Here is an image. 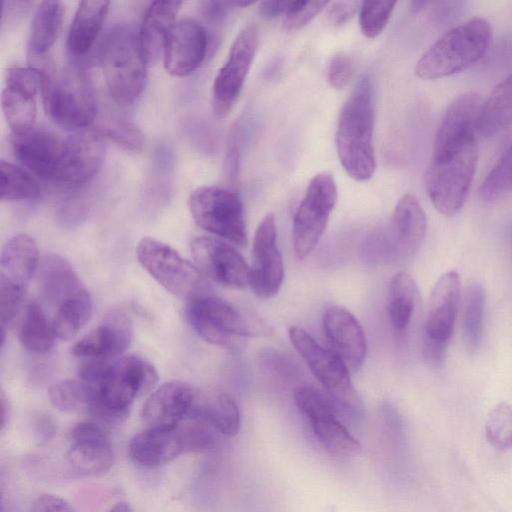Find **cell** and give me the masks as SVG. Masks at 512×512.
Wrapping results in <instances>:
<instances>
[{
    "label": "cell",
    "mask_w": 512,
    "mask_h": 512,
    "mask_svg": "<svg viewBox=\"0 0 512 512\" xmlns=\"http://www.w3.org/2000/svg\"><path fill=\"white\" fill-rule=\"evenodd\" d=\"M336 148L343 169L352 179L363 182L373 176L376 169L373 106L367 75L359 78L341 109Z\"/></svg>",
    "instance_id": "obj_1"
},
{
    "label": "cell",
    "mask_w": 512,
    "mask_h": 512,
    "mask_svg": "<svg viewBox=\"0 0 512 512\" xmlns=\"http://www.w3.org/2000/svg\"><path fill=\"white\" fill-rule=\"evenodd\" d=\"M154 366L139 356L106 360L97 380L88 384L87 410L99 420L113 422L127 413L137 396L148 392L157 382ZM87 384V383H86Z\"/></svg>",
    "instance_id": "obj_2"
},
{
    "label": "cell",
    "mask_w": 512,
    "mask_h": 512,
    "mask_svg": "<svg viewBox=\"0 0 512 512\" xmlns=\"http://www.w3.org/2000/svg\"><path fill=\"white\" fill-rule=\"evenodd\" d=\"M492 39L490 23L482 17L468 19L452 27L418 59L414 72L425 80L460 72L478 62Z\"/></svg>",
    "instance_id": "obj_3"
},
{
    "label": "cell",
    "mask_w": 512,
    "mask_h": 512,
    "mask_svg": "<svg viewBox=\"0 0 512 512\" xmlns=\"http://www.w3.org/2000/svg\"><path fill=\"white\" fill-rule=\"evenodd\" d=\"M477 161V138L433 151L426 174V191L440 213L453 216L461 210L473 181Z\"/></svg>",
    "instance_id": "obj_4"
},
{
    "label": "cell",
    "mask_w": 512,
    "mask_h": 512,
    "mask_svg": "<svg viewBox=\"0 0 512 512\" xmlns=\"http://www.w3.org/2000/svg\"><path fill=\"white\" fill-rule=\"evenodd\" d=\"M186 317L205 341L232 351L241 349L246 338L269 333L256 316L211 294L189 301Z\"/></svg>",
    "instance_id": "obj_5"
},
{
    "label": "cell",
    "mask_w": 512,
    "mask_h": 512,
    "mask_svg": "<svg viewBox=\"0 0 512 512\" xmlns=\"http://www.w3.org/2000/svg\"><path fill=\"white\" fill-rule=\"evenodd\" d=\"M107 89L120 105L133 103L146 82L147 60L138 34L128 27H117L105 37L99 53Z\"/></svg>",
    "instance_id": "obj_6"
},
{
    "label": "cell",
    "mask_w": 512,
    "mask_h": 512,
    "mask_svg": "<svg viewBox=\"0 0 512 512\" xmlns=\"http://www.w3.org/2000/svg\"><path fill=\"white\" fill-rule=\"evenodd\" d=\"M36 68L42 71V102L50 119L74 132L87 129L96 118L97 104L85 76L76 70L57 76L48 66Z\"/></svg>",
    "instance_id": "obj_7"
},
{
    "label": "cell",
    "mask_w": 512,
    "mask_h": 512,
    "mask_svg": "<svg viewBox=\"0 0 512 512\" xmlns=\"http://www.w3.org/2000/svg\"><path fill=\"white\" fill-rule=\"evenodd\" d=\"M289 337L339 413L344 412L353 418L362 417L363 402L351 383L348 367L337 354L323 348L309 332L299 326L289 329Z\"/></svg>",
    "instance_id": "obj_8"
},
{
    "label": "cell",
    "mask_w": 512,
    "mask_h": 512,
    "mask_svg": "<svg viewBox=\"0 0 512 512\" xmlns=\"http://www.w3.org/2000/svg\"><path fill=\"white\" fill-rule=\"evenodd\" d=\"M136 255L145 270L176 297L189 302L210 294L197 266L169 245L152 237H143L137 244Z\"/></svg>",
    "instance_id": "obj_9"
},
{
    "label": "cell",
    "mask_w": 512,
    "mask_h": 512,
    "mask_svg": "<svg viewBox=\"0 0 512 512\" xmlns=\"http://www.w3.org/2000/svg\"><path fill=\"white\" fill-rule=\"evenodd\" d=\"M188 208L194 222L203 230L245 247L247 231L239 194L219 186H201L191 192Z\"/></svg>",
    "instance_id": "obj_10"
},
{
    "label": "cell",
    "mask_w": 512,
    "mask_h": 512,
    "mask_svg": "<svg viewBox=\"0 0 512 512\" xmlns=\"http://www.w3.org/2000/svg\"><path fill=\"white\" fill-rule=\"evenodd\" d=\"M337 198L331 174L320 172L312 177L293 218L292 241L298 259H305L321 239Z\"/></svg>",
    "instance_id": "obj_11"
},
{
    "label": "cell",
    "mask_w": 512,
    "mask_h": 512,
    "mask_svg": "<svg viewBox=\"0 0 512 512\" xmlns=\"http://www.w3.org/2000/svg\"><path fill=\"white\" fill-rule=\"evenodd\" d=\"M38 263L37 244L27 234H16L3 246L0 259L1 331H5L13 320Z\"/></svg>",
    "instance_id": "obj_12"
},
{
    "label": "cell",
    "mask_w": 512,
    "mask_h": 512,
    "mask_svg": "<svg viewBox=\"0 0 512 512\" xmlns=\"http://www.w3.org/2000/svg\"><path fill=\"white\" fill-rule=\"evenodd\" d=\"M294 400L328 453L342 459L361 453V444L339 420L340 413L328 396L312 387H300L294 393Z\"/></svg>",
    "instance_id": "obj_13"
},
{
    "label": "cell",
    "mask_w": 512,
    "mask_h": 512,
    "mask_svg": "<svg viewBox=\"0 0 512 512\" xmlns=\"http://www.w3.org/2000/svg\"><path fill=\"white\" fill-rule=\"evenodd\" d=\"M258 42V30L254 25L243 28L233 40L228 57L212 86L211 105L215 117L224 118L235 105L252 66Z\"/></svg>",
    "instance_id": "obj_14"
},
{
    "label": "cell",
    "mask_w": 512,
    "mask_h": 512,
    "mask_svg": "<svg viewBox=\"0 0 512 512\" xmlns=\"http://www.w3.org/2000/svg\"><path fill=\"white\" fill-rule=\"evenodd\" d=\"M104 156L101 132L89 128L75 131L63 140L54 182L67 189L84 186L97 174Z\"/></svg>",
    "instance_id": "obj_15"
},
{
    "label": "cell",
    "mask_w": 512,
    "mask_h": 512,
    "mask_svg": "<svg viewBox=\"0 0 512 512\" xmlns=\"http://www.w3.org/2000/svg\"><path fill=\"white\" fill-rule=\"evenodd\" d=\"M283 279L284 264L277 246L275 217L269 213L261 220L253 237L249 286L257 297L268 299L279 292Z\"/></svg>",
    "instance_id": "obj_16"
},
{
    "label": "cell",
    "mask_w": 512,
    "mask_h": 512,
    "mask_svg": "<svg viewBox=\"0 0 512 512\" xmlns=\"http://www.w3.org/2000/svg\"><path fill=\"white\" fill-rule=\"evenodd\" d=\"M190 246L197 268L214 282L230 289L249 285V266L232 245L215 237L199 236Z\"/></svg>",
    "instance_id": "obj_17"
},
{
    "label": "cell",
    "mask_w": 512,
    "mask_h": 512,
    "mask_svg": "<svg viewBox=\"0 0 512 512\" xmlns=\"http://www.w3.org/2000/svg\"><path fill=\"white\" fill-rule=\"evenodd\" d=\"M427 231V219L418 199L412 194L402 196L395 205L389 230L382 242L385 260L403 261L421 247Z\"/></svg>",
    "instance_id": "obj_18"
},
{
    "label": "cell",
    "mask_w": 512,
    "mask_h": 512,
    "mask_svg": "<svg viewBox=\"0 0 512 512\" xmlns=\"http://www.w3.org/2000/svg\"><path fill=\"white\" fill-rule=\"evenodd\" d=\"M42 72L29 66H14L7 70L1 105L12 133H21L35 126L36 94L41 91Z\"/></svg>",
    "instance_id": "obj_19"
},
{
    "label": "cell",
    "mask_w": 512,
    "mask_h": 512,
    "mask_svg": "<svg viewBox=\"0 0 512 512\" xmlns=\"http://www.w3.org/2000/svg\"><path fill=\"white\" fill-rule=\"evenodd\" d=\"M207 33L197 20L182 18L171 29L163 50L166 71L186 76L203 62L207 52Z\"/></svg>",
    "instance_id": "obj_20"
},
{
    "label": "cell",
    "mask_w": 512,
    "mask_h": 512,
    "mask_svg": "<svg viewBox=\"0 0 512 512\" xmlns=\"http://www.w3.org/2000/svg\"><path fill=\"white\" fill-rule=\"evenodd\" d=\"M63 140L50 130L34 126L12 133L11 146L15 158L30 173L54 181Z\"/></svg>",
    "instance_id": "obj_21"
},
{
    "label": "cell",
    "mask_w": 512,
    "mask_h": 512,
    "mask_svg": "<svg viewBox=\"0 0 512 512\" xmlns=\"http://www.w3.org/2000/svg\"><path fill=\"white\" fill-rule=\"evenodd\" d=\"M71 446L67 461L74 470L86 475L106 473L114 464L111 443L100 425L80 422L69 432Z\"/></svg>",
    "instance_id": "obj_22"
},
{
    "label": "cell",
    "mask_w": 512,
    "mask_h": 512,
    "mask_svg": "<svg viewBox=\"0 0 512 512\" xmlns=\"http://www.w3.org/2000/svg\"><path fill=\"white\" fill-rule=\"evenodd\" d=\"M196 393L186 382L163 383L145 401L141 419L147 428L175 429L190 414Z\"/></svg>",
    "instance_id": "obj_23"
},
{
    "label": "cell",
    "mask_w": 512,
    "mask_h": 512,
    "mask_svg": "<svg viewBox=\"0 0 512 512\" xmlns=\"http://www.w3.org/2000/svg\"><path fill=\"white\" fill-rule=\"evenodd\" d=\"M132 334L130 317L122 310H113L93 331L73 345L71 353L77 357L108 360L129 347Z\"/></svg>",
    "instance_id": "obj_24"
},
{
    "label": "cell",
    "mask_w": 512,
    "mask_h": 512,
    "mask_svg": "<svg viewBox=\"0 0 512 512\" xmlns=\"http://www.w3.org/2000/svg\"><path fill=\"white\" fill-rule=\"evenodd\" d=\"M461 295V279L449 271L435 283L428 303L424 339L448 345L452 336Z\"/></svg>",
    "instance_id": "obj_25"
},
{
    "label": "cell",
    "mask_w": 512,
    "mask_h": 512,
    "mask_svg": "<svg viewBox=\"0 0 512 512\" xmlns=\"http://www.w3.org/2000/svg\"><path fill=\"white\" fill-rule=\"evenodd\" d=\"M322 322L332 350L349 371H358L366 355V338L358 320L347 309L331 306L325 310Z\"/></svg>",
    "instance_id": "obj_26"
},
{
    "label": "cell",
    "mask_w": 512,
    "mask_h": 512,
    "mask_svg": "<svg viewBox=\"0 0 512 512\" xmlns=\"http://www.w3.org/2000/svg\"><path fill=\"white\" fill-rule=\"evenodd\" d=\"M185 451L180 429L147 428L134 435L128 444V455L137 465L159 467Z\"/></svg>",
    "instance_id": "obj_27"
},
{
    "label": "cell",
    "mask_w": 512,
    "mask_h": 512,
    "mask_svg": "<svg viewBox=\"0 0 512 512\" xmlns=\"http://www.w3.org/2000/svg\"><path fill=\"white\" fill-rule=\"evenodd\" d=\"M181 5L179 1H154L146 9L138 38L147 62H154L163 54Z\"/></svg>",
    "instance_id": "obj_28"
},
{
    "label": "cell",
    "mask_w": 512,
    "mask_h": 512,
    "mask_svg": "<svg viewBox=\"0 0 512 512\" xmlns=\"http://www.w3.org/2000/svg\"><path fill=\"white\" fill-rule=\"evenodd\" d=\"M38 286L42 298L55 309L85 288L70 263L57 254H48L42 259Z\"/></svg>",
    "instance_id": "obj_29"
},
{
    "label": "cell",
    "mask_w": 512,
    "mask_h": 512,
    "mask_svg": "<svg viewBox=\"0 0 512 512\" xmlns=\"http://www.w3.org/2000/svg\"><path fill=\"white\" fill-rule=\"evenodd\" d=\"M190 415L228 437L236 435L241 424L236 402L222 391H209L200 397L196 395Z\"/></svg>",
    "instance_id": "obj_30"
},
{
    "label": "cell",
    "mask_w": 512,
    "mask_h": 512,
    "mask_svg": "<svg viewBox=\"0 0 512 512\" xmlns=\"http://www.w3.org/2000/svg\"><path fill=\"white\" fill-rule=\"evenodd\" d=\"M109 2H79L67 35V48L74 56L86 54L97 39L109 9Z\"/></svg>",
    "instance_id": "obj_31"
},
{
    "label": "cell",
    "mask_w": 512,
    "mask_h": 512,
    "mask_svg": "<svg viewBox=\"0 0 512 512\" xmlns=\"http://www.w3.org/2000/svg\"><path fill=\"white\" fill-rule=\"evenodd\" d=\"M63 12L60 1H43L38 5L28 40V55L33 65L45 61L47 52L60 33Z\"/></svg>",
    "instance_id": "obj_32"
},
{
    "label": "cell",
    "mask_w": 512,
    "mask_h": 512,
    "mask_svg": "<svg viewBox=\"0 0 512 512\" xmlns=\"http://www.w3.org/2000/svg\"><path fill=\"white\" fill-rule=\"evenodd\" d=\"M512 124V72L483 101L478 133L492 136Z\"/></svg>",
    "instance_id": "obj_33"
},
{
    "label": "cell",
    "mask_w": 512,
    "mask_h": 512,
    "mask_svg": "<svg viewBox=\"0 0 512 512\" xmlns=\"http://www.w3.org/2000/svg\"><path fill=\"white\" fill-rule=\"evenodd\" d=\"M486 294L481 283L473 282L465 291L462 309V339L466 351L473 355L480 348L485 314Z\"/></svg>",
    "instance_id": "obj_34"
},
{
    "label": "cell",
    "mask_w": 512,
    "mask_h": 512,
    "mask_svg": "<svg viewBox=\"0 0 512 512\" xmlns=\"http://www.w3.org/2000/svg\"><path fill=\"white\" fill-rule=\"evenodd\" d=\"M417 285L407 272H399L391 279L388 288L387 309L395 330L403 332L408 327L416 304Z\"/></svg>",
    "instance_id": "obj_35"
},
{
    "label": "cell",
    "mask_w": 512,
    "mask_h": 512,
    "mask_svg": "<svg viewBox=\"0 0 512 512\" xmlns=\"http://www.w3.org/2000/svg\"><path fill=\"white\" fill-rule=\"evenodd\" d=\"M55 330L41 306L29 303L22 318L19 339L23 347L36 354H45L51 350L55 341Z\"/></svg>",
    "instance_id": "obj_36"
},
{
    "label": "cell",
    "mask_w": 512,
    "mask_h": 512,
    "mask_svg": "<svg viewBox=\"0 0 512 512\" xmlns=\"http://www.w3.org/2000/svg\"><path fill=\"white\" fill-rule=\"evenodd\" d=\"M92 307L86 288L62 302L56 308L52 322L56 336L63 340L73 338L89 320Z\"/></svg>",
    "instance_id": "obj_37"
},
{
    "label": "cell",
    "mask_w": 512,
    "mask_h": 512,
    "mask_svg": "<svg viewBox=\"0 0 512 512\" xmlns=\"http://www.w3.org/2000/svg\"><path fill=\"white\" fill-rule=\"evenodd\" d=\"M40 195L41 187L29 171L4 160L0 162L1 200H31Z\"/></svg>",
    "instance_id": "obj_38"
},
{
    "label": "cell",
    "mask_w": 512,
    "mask_h": 512,
    "mask_svg": "<svg viewBox=\"0 0 512 512\" xmlns=\"http://www.w3.org/2000/svg\"><path fill=\"white\" fill-rule=\"evenodd\" d=\"M510 193H512V144L479 187V195L485 201H494Z\"/></svg>",
    "instance_id": "obj_39"
},
{
    "label": "cell",
    "mask_w": 512,
    "mask_h": 512,
    "mask_svg": "<svg viewBox=\"0 0 512 512\" xmlns=\"http://www.w3.org/2000/svg\"><path fill=\"white\" fill-rule=\"evenodd\" d=\"M48 393L54 407L64 412H74L87 409L90 387L84 381L61 380L52 384Z\"/></svg>",
    "instance_id": "obj_40"
},
{
    "label": "cell",
    "mask_w": 512,
    "mask_h": 512,
    "mask_svg": "<svg viewBox=\"0 0 512 512\" xmlns=\"http://www.w3.org/2000/svg\"><path fill=\"white\" fill-rule=\"evenodd\" d=\"M485 432L494 447H512V407L504 402L494 406L487 415Z\"/></svg>",
    "instance_id": "obj_41"
},
{
    "label": "cell",
    "mask_w": 512,
    "mask_h": 512,
    "mask_svg": "<svg viewBox=\"0 0 512 512\" xmlns=\"http://www.w3.org/2000/svg\"><path fill=\"white\" fill-rule=\"evenodd\" d=\"M395 1H363L359 7L361 32L369 39L376 38L387 26Z\"/></svg>",
    "instance_id": "obj_42"
},
{
    "label": "cell",
    "mask_w": 512,
    "mask_h": 512,
    "mask_svg": "<svg viewBox=\"0 0 512 512\" xmlns=\"http://www.w3.org/2000/svg\"><path fill=\"white\" fill-rule=\"evenodd\" d=\"M103 133L119 146L133 152L141 151L145 144L142 132L132 123L120 118L109 120Z\"/></svg>",
    "instance_id": "obj_43"
},
{
    "label": "cell",
    "mask_w": 512,
    "mask_h": 512,
    "mask_svg": "<svg viewBox=\"0 0 512 512\" xmlns=\"http://www.w3.org/2000/svg\"><path fill=\"white\" fill-rule=\"evenodd\" d=\"M328 1H294L291 10L284 16L282 28L286 32H295L306 26L327 5Z\"/></svg>",
    "instance_id": "obj_44"
},
{
    "label": "cell",
    "mask_w": 512,
    "mask_h": 512,
    "mask_svg": "<svg viewBox=\"0 0 512 512\" xmlns=\"http://www.w3.org/2000/svg\"><path fill=\"white\" fill-rule=\"evenodd\" d=\"M195 421V423L189 424L184 428H179L185 450L198 452L214 450L217 447L218 441L209 429L210 426L203 422Z\"/></svg>",
    "instance_id": "obj_45"
},
{
    "label": "cell",
    "mask_w": 512,
    "mask_h": 512,
    "mask_svg": "<svg viewBox=\"0 0 512 512\" xmlns=\"http://www.w3.org/2000/svg\"><path fill=\"white\" fill-rule=\"evenodd\" d=\"M355 72L353 59L344 52L334 54L328 63L327 80L335 89H343L350 82Z\"/></svg>",
    "instance_id": "obj_46"
},
{
    "label": "cell",
    "mask_w": 512,
    "mask_h": 512,
    "mask_svg": "<svg viewBox=\"0 0 512 512\" xmlns=\"http://www.w3.org/2000/svg\"><path fill=\"white\" fill-rule=\"evenodd\" d=\"M30 512H79L66 499L51 493L37 496L31 505Z\"/></svg>",
    "instance_id": "obj_47"
},
{
    "label": "cell",
    "mask_w": 512,
    "mask_h": 512,
    "mask_svg": "<svg viewBox=\"0 0 512 512\" xmlns=\"http://www.w3.org/2000/svg\"><path fill=\"white\" fill-rule=\"evenodd\" d=\"M358 1H336L333 2L328 11V19L334 26H342L349 22L359 10Z\"/></svg>",
    "instance_id": "obj_48"
},
{
    "label": "cell",
    "mask_w": 512,
    "mask_h": 512,
    "mask_svg": "<svg viewBox=\"0 0 512 512\" xmlns=\"http://www.w3.org/2000/svg\"><path fill=\"white\" fill-rule=\"evenodd\" d=\"M294 5V1H262L258 12L265 19H274L280 15H286Z\"/></svg>",
    "instance_id": "obj_49"
},
{
    "label": "cell",
    "mask_w": 512,
    "mask_h": 512,
    "mask_svg": "<svg viewBox=\"0 0 512 512\" xmlns=\"http://www.w3.org/2000/svg\"><path fill=\"white\" fill-rule=\"evenodd\" d=\"M33 432L36 440L44 444L54 435V423L47 415H38L33 421Z\"/></svg>",
    "instance_id": "obj_50"
},
{
    "label": "cell",
    "mask_w": 512,
    "mask_h": 512,
    "mask_svg": "<svg viewBox=\"0 0 512 512\" xmlns=\"http://www.w3.org/2000/svg\"><path fill=\"white\" fill-rule=\"evenodd\" d=\"M1 411H2V415H1V429L4 430V428L6 427L7 423H8V419H9V403H8V400L4 394V391H1Z\"/></svg>",
    "instance_id": "obj_51"
},
{
    "label": "cell",
    "mask_w": 512,
    "mask_h": 512,
    "mask_svg": "<svg viewBox=\"0 0 512 512\" xmlns=\"http://www.w3.org/2000/svg\"><path fill=\"white\" fill-rule=\"evenodd\" d=\"M108 512H132V509L127 502L121 501L111 507Z\"/></svg>",
    "instance_id": "obj_52"
}]
</instances>
